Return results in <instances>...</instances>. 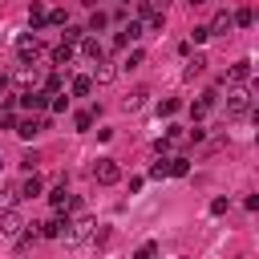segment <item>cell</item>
<instances>
[{
    "mask_svg": "<svg viewBox=\"0 0 259 259\" xmlns=\"http://www.w3.org/2000/svg\"><path fill=\"white\" fill-rule=\"evenodd\" d=\"M251 105H255V97H251L243 85L227 93V113H231V117H247V113H251Z\"/></svg>",
    "mask_w": 259,
    "mask_h": 259,
    "instance_id": "1",
    "label": "cell"
},
{
    "mask_svg": "<svg viewBox=\"0 0 259 259\" xmlns=\"http://www.w3.org/2000/svg\"><path fill=\"white\" fill-rule=\"evenodd\" d=\"M93 227H97V223L85 214V219H77V223H65V231H61V235H65V243H69V247H77V243H85V239L93 235Z\"/></svg>",
    "mask_w": 259,
    "mask_h": 259,
    "instance_id": "2",
    "label": "cell"
},
{
    "mask_svg": "<svg viewBox=\"0 0 259 259\" xmlns=\"http://www.w3.org/2000/svg\"><path fill=\"white\" fill-rule=\"evenodd\" d=\"M93 178H97L101 186H113V182L121 178V166H117L113 158H97V162H93Z\"/></svg>",
    "mask_w": 259,
    "mask_h": 259,
    "instance_id": "3",
    "label": "cell"
},
{
    "mask_svg": "<svg viewBox=\"0 0 259 259\" xmlns=\"http://www.w3.org/2000/svg\"><path fill=\"white\" fill-rule=\"evenodd\" d=\"M20 227H24V223H20V214H16L12 206H8V210H0V235H4V239H16V235H20Z\"/></svg>",
    "mask_w": 259,
    "mask_h": 259,
    "instance_id": "4",
    "label": "cell"
},
{
    "mask_svg": "<svg viewBox=\"0 0 259 259\" xmlns=\"http://www.w3.org/2000/svg\"><path fill=\"white\" fill-rule=\"evenodd\" d=\"M146 101H150V89H142V85H138V89H130V93L121 97V109H125V113H138Z\"/></svg>",
    "mask_w": 259,
    "mask_h": 259,
    "instance_id": "5",
    "label": "cell"
},
{
    "mask_svg": "<svg viewBox=\"0 0 259 259\" xmlns=\"http://www.w3.org/2000/svg\"><path fill=\"white\" fill-rule=\"evenodd\" d=\"M40 130H49V121H40V117H20V121H16V134H20V138H36Z\"/></svg>",
    "mask_w": 259,
    "mask_h": 259,
    "instance_id": "6",
    "label": "cell"
},
{
    "mask_svg": "<svg viewBox=\"0 0 259 259\" xmlns=\"http://www.w3.org/2000/svg\"><path fill=\"white\" fill-rule=\"evenodd\" d=\"M20 105L24 109H45L49 105V93L45 89H28V93H20Z\"/></svg>",
    "mask_w": 259,
    "mask_h": 259,
    "instance_id": "7",
    "label": "cell"
},
{
    "mask_svg": "<svg viewBox=\"0 0 259 259\" xmlns=\"http://www.w3.org/2000/svg\"><path fill=\"white\" fill-rule=\"evenodd\" d=\"M16 53H20V61L28 65V61H32L36 53H40V40H36V36H20V45H16Z\"/></svg>",
    "mask_w": 259,
    "mask_h": 259,
    "instance_id": "8",
    "label": "cell"
},
{
    "mask_svg": "<svg viewBox=\"0 0 259 259\" xmlns=\"http://www.w3.org/2000/svg\"><path fill=\"white\" fill-rule=\"evenodd\" d=\"M16 190H20V198H36V194H40V190H45V182H40V178H36V174H28V178H24V182H20V186H16Z\"/></svg>",
    "mask_w": 259,
    "mask_h": 259,
    "instance_id": "9",
    "label": "cell"
},
{
    "mask_svg": "<svg viewBox=\"0 0 259 259\" xmlns=\"http://www.w3.org/2000/svg\"><path fill=\"white\" fill-rule=\"evenodd\" d=\"M73 53H77V49H73V40H61V45L53 49V61H57V65H69V61H73Z\"/></svg>",
    "mask_w": 259,
    "mask_h": 259,
    "instance_id": "10",
    "label": "cell"
},
{
    "mask_svg": "<svg viewBox=\"0 0 259 259\" xmlns=\"http://www.w3.org/2000/svg\"><path fill=\"white\" fill-rule=\"evenodd\" d=\"M231 81H235V85L251 81V61H235V65H231Z\"/></svg>",
    "mask_w": 259,
    "mask_h": 259,
    "instance_id": "11",
    "label": "cell"
},
{
    "mask_svg": "<svg viewBox=\"0 0 259 259\" xmlns=\"http://www.w3.org/2000/svg\"><path fill=\"white\" fill-rule=\"evenodd\" d=\"M231 28H235V16H231V12H219L214 24H210V36H214V32H231Z\"/></svg>",
    "mask_w": 259,
    "mask_h": 259,
    "instance_id": "12",
    "label": "cell"
},
{
    "mask_svg": "<svg viewBox=\"0 0 259 259\" xmlns=\"http://www.w3.org/2000/svg\"><path fill=\"white\" fill-rule=\"evenodd\" d=\"M138 36H142V24H138V20H130V24H125V32H117V45H130V40H138Z\"/></svg>",
    "mask_w": 259,
    "mask_h": 259,
    "instance_id": "13",
    "label": "cell"
},
{
    "mask_svg": "<svg viewBox=\"0 0 259 259\" xmlns=\"http://www.w3.org/2000/svg\"><path fill=\"white\" fill-rule=\"evenodd\" d=\"M89 89H93V81H89V77H73V85H69V93H73V97H85Z\"/></svg>",
    "mask_w": 259,
    "mask_h": 259,
    "instance_id": "14",
    "label": "cell"
},
{
    "mask_svg": "<svg viewBox=\"0 0 259 259\" xmlns=\"http://www.w3.org/2000/svg\"><path fill=\"white\" fill-rule=\"evenodd\" d=\"M61 231H65V223H61V219H49V223H40V235H45V239H57Z\"/></svg>",
    "mask_w": 259,
    "mask_h": 259,
    "instance_id": "15",
    "label": "cell"
},
{
    "mask_svg": "<svg viewBox=\"0 0 259 259\" xmlns=\"http://www.w3.org/2000/svg\"><path fill=\"white\" fill-rule=\"evenodd\" d=\"M45 16H49V8H45L40 0H32V8H28V20H32V24H45Z\"/></svg>",
    "mask_w": 259,
    "mask_h": 259,
    "instance_id": "16",
    "label": "cell"
},
{
    "mask_svg": "<svg viewBox=\"0 0 259 259\" xmlns=\"http://www.w3.org/2000/svg\"><path fill=\"white\" fill-rule=\"evenodd\" d=\"M81 53L89 61H101V40H81Z\"/></svg>",
    "mask_w": 259,
    "mask_h": 259,
    "instance_id": "17",
    "label": "cell"
},
{
    "mask_svg": "<svg viewBox=\"0 0 259 259\" xmlns=\"http://www.w3.org/2000/svg\"><path fill=\"white\" fill-rule=\"evenodd\" d=\"M16 198H20V190H16V186H4V190H0V210H8Z\"/></svg>",
    "mask_w": 259,
    "mask_h": 259,
    "instance_id": "18",
    "label": "cell"
},
{
    "mask_svg": "<svg viewBox=\"0 0 259 259\" xmlns=\"http://www.w3.org/2000/svg\"><path fill=\"white\" fill-rule=\"evenodd\" d=\"M235 24H239V28H251V24H255V12H251V8H239V12H235Z\"/></svg>",
    "mask_w": 259,
    "mask_h": 259,
    "instance_id": "19",
    "label": "cell"
},
{
    "mask_svg": "<svg viewBox=\"0 0 259 259\" xmlns=\"http://www.w3.org/2000/svg\"><path fill=\"white\" fill-rule=\"evenodd\" d=\"M202 69H206V57H202V53H198V57H194V61H190V65H186V77H190V81H194V77H198V73H202Z\"/></svg>",
    "mask_w": 259,
    "mask_h": 259,
    "instance_id": "20",
    "label": "cell"
},
{
    "mask_svg": "<svg viewBox=\"0 0 259 259\" xmlns=\"http://www.w3.org/2000/svg\"><path fill=\"white\" fill-rule=\"evenodd\" d=\"M65 198H69V190H65V182H61V186H53V194H49V202H53V206H65Z\"/></svg>",
    "mask_w": 259,
    "mask_h": 259,
    "instance_id": "21",
    "label": "cell"
},
{
    "mask_svg": "<svg viewBox=\"0 0 259 259\" xmlns=\"http://www.w3.org/2000/svg\"><path fill=\"white\" fill-rule=\"evenodd\" d=\"M105 24H109L105 12H93V16H89V32H97V28H105Z\"/></svg>",
    "mask_w": 259,
    "mask_h": 259,
    "instance_id": "22",
    "label": "cell"
},
{
    "mask_svg": "<svg viewBox=\"0 0 259 259\" xmlns=\"http://www.w3.org/2000/svg\"><path fill=\"white\" fill-rule=\"evenodd\" d=\"M61 85H65V77H61V73H53V77L45 81V93H61Z\"/></svg>",
    "mask_w": 259,
    "mask_h": 259,
    "instance_id": "23",
    "label": "cell"
},
{
    "mask_svg": "<svg viewBox=\"0 0 259 259\" xmlns=\"http://www.w3.org/2000/svg\"><path fill=\"white\" fill-rule=\"evenodd\" d=\"M186 170H190V162H186V158H170V174H178V178H182Z\"/></svg>",
    "mask_w": 259,
    "mask_h": 259,
    "instance_id": "24",
    "label": "cell"
},
{
    "mask_svg": "<svg viewBox=\"0 0 259 259\" xmlns=\"http://www.w3.org/2000/svg\"><path fill=\"white\" fill-rule=\"evenodd\" d=\"M154 255H158V247H154V243H142V247L134 251V259H154Z\"/></svg>",
    "mask_w": 259,
    "mask_h": 259,
    "instance_id": "25",
    "label": "cell"
},
{
    "mask_svg": "<svg viewBox=\"0 0 259 259\" xmlns=\"http://www.w3.org/2000/svg\"><path fill=\"white\" fill-rule=\"evenodd\" d=\"M166 174H170V162H154L150 166V178H166Z\"/></svg>",
    "mask_w": 259,
    "mask_h": 259,
    "instance_id": "26",
    "label": "cell"
},
{
    "mask_svg": "<svg viewBox=\"0 0 259 259\" xmlns=\"http://www.w3.org/2000/svg\"><path fill=\"white\" fill-rule=\"evenodd\" d=\"M206 36H210L206 24H194V28H190V40H206Z\"/></svg>",
    "mask_w": 259,
    "mask_h": 259,
    "instance_id": "27",
    "label": "cell"
},
{
    "mask_svg": "<svg viewBox=\"0 0 259 259\" xmlns=\"http://www.w3.org/2000/svg\"><path fill=\"white\" fill-rule=\"evenodd\" d=\"M158 113H166V117H170V113H178V101H174V97H166V101L158 105Z\"/></svg>",
    "mask_w": 259,
    "mask_h": 259,
    "instance_id": "28",
    "label": "cell"
},
{
    "mask_svg": "<svg viewBox=\"0 0 259 259\" xmlns=\"http://www.w3.org/2000/svg\"><path fill=\"white\" fill-rule=\"evenodd\" d=\"M73 125H77V130H89V125H93V113H77Z\"/></svg>",
    "mask_w": 259,
    "mask_h": 259,
    "instance_id": "29",
    "label": "cell"
},
{
    "mask_svg": "<svg viewBox=\"0 0 259 259\" xmlns=\"http://www.w3.org/2000/svg\"><path fill=\"white\" fill-rule=\"evenodd\" d=\"M138 16H142V20L154 16V4H150V0H138Z\"/></svg>",
    "mask_w": 259,
    "mask_h": 259,
    "instance_id": "30",
    "label": "cell"
},
{
    "mask_svg": "<svg viewBox=\"0 0 259 259\" xmlns=\"http://www.w3.org/2000/svg\"><path fill=\"white\" fill-rule=\"evenodd\" d=\"M97 81H101V85L113 81V65H101V69H97Z\"/></svg>",
    "mask_w": 259,
    "mask_h": 259,
    "instance_id": "31",
    "label": "cell"
},
{
    "mask_svg": "<svg viewBox=\"0 0 259 259\" xmlns=\"http://www.w3.org/2000/svg\"><path fill=\"white\" fill-rule=\"evenodd\" d=\"M138 65H142V53H138V49H134V53H130V57H125V69H138Z\"/></svg>",
    "mask_w": 259,
    "mask_h": 259,
    "instance_id": "32",
    "label": "cell"
},
{
    "mask_svg": "<svg viewBox=\"0 0 259 259\" xmlns=\"http://www.w3.org/2000/svg\"><path fill=\"white\" fill-rule=\"evenodd\" d=\"M69 109V97H53V113H65Z\"/></svg>",
    "mask_w": 259,
    "mask_h": 259,
    "instance_id": "33",
    "label": "cell"
},
{
    "mask_svg": "<svg viewBox=\"0 0 259 259\" xmlns=\"http://www.w3.org/2000/svg\"><path fill=\"white\" fill-rule=\"evenodd\" d=\"M190 4H194V8H202V4H206V0H190Z\"/></svg>",
    "mask_w": 259,
    "mask_h": 259,
    "instance_id": "34",
    "label": "cell"
},
{
    "mask_svg": "<svg viewBox=\"0 0 259 259\" xmlns=\"http://www.w3.org/2000/svg\"><path fill=\"white\" fill-rule=\"evenodd\" d=\"M0 166H4V162H0Z\"/></svg>",
    "mask_w": 259,
    "mask_h": 259,
    "instance_id": "35",
    "label": "cell"
}]
</instances>
